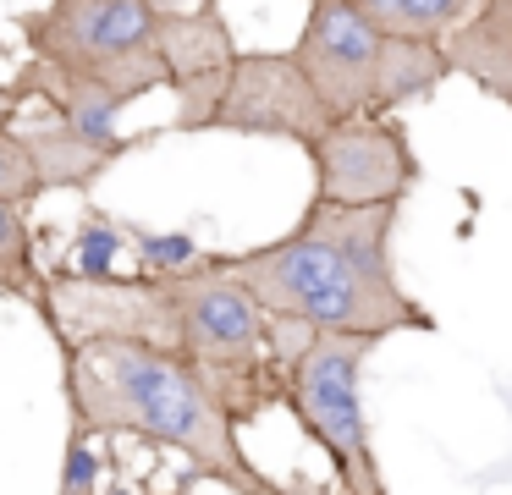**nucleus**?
<instances>
[{
  "instance_id": "20",
  "label": "nucleus",
  "mask_w": 512,
  "mask_h": 495,
  "mask_svg": "<svg viewBox=\"0 0 512 495\" xmlns=\"http://www.w3.org/2000/svg\"><path fill=\"white\" fill-rule=\"evenodd\" d=\"M507 105H512V99H507Z\"/></svg>"
},
{
  "instance_id": "16",
  "label": "nucleus",
  "mask_w": 512,
  "mask_h": 495,
  "mask_svg": "<svg viewBox=\"0 0 512 495\" xmlns=\"http://www.w3.org/2000/svg\"><path fill=\"white\" fill-rule=\"evenodd\" d=\"M0 198H12V204H34V198H45L39 160H34L23 127L12 121L6 105H0Z\"/></svg>"
},
{
  "instance_id": "4",
  "label": "nucleus",
  "mask_w": 512,
  "mask_h": 495,
  "mask_svg": "<svg viewBox=\"0 0 512 495\" xmlns=\"http://www.w3.org/2000/svg\"><path fill=\"white\" fill-rule=\"evenodd\" d=\"M375 341L380 336H364V330H320L309 352L287 369V396H281L292 418L309 429V440L336 462L342 495H386L364 396H358V374H364Z\"/></svg>"
},
{
  "instance_id": "9",
  "label": "nucleus",
  "mask_w": 512,
  "mask_h": 495,
  "mask_svg": "<svg viewBox=\"0 0 512 495\" xmlns=\"http://www.w3.org/2000/svg\"><path fill=\"white\" fill-rule=\"evenodd\" d=\"M155 50L166 61L171 83H188V77H210L226 72L237 61V39H232V22H226L221 6H193V11H160L155 22Z\"/></svg>"
},
{
  "instance_id": "10",
  "label": "nucleus",
  "mask_w": 512,
  "mask_h": 495,
  "mask_svg": "<svg viewBox=\"0 0 512 495\" xmlns=\"http://www.w3.org/2000/svg\"><path fill=\"white\" fill-rule=\"evenodd\" d=\"M6 105H12V99H6ZM23 138H28V149H34V160H39L45 193H89L116 160H127V149H100V143L78 138V132L45 105H39L34 127H23Z\"/></svg>"
},
{
  "instance_id": "13",
  "label": "nucleus",
  "mask_w": 512,
  "mask_h": 495,
  "mask_svg": "<svg viewBox=\"0 0 512 495\" xmlns=\"http://www.w3.org/2000/svg\"><path fill=\"white\" fill-rule=\"evenodd\" d=\"M375 28L408 33V39H446L457 22L474 11V0H358Z\"/></svg>"
},
{
  "instance_id": "18",
  "label": "nucleus",
  "mask_w": 512,
  "mask_h": 495,
  "mask_svg": "<svg viewBox=\"0 0 512 495\" xmlns=\"http://www.w3.org/2000/svg\"><path fill=\"white\" fill-rule=\"evenodd\" d=\"M56 495H100V451L89 446V429H78V424L67 435V462H61Z\"/></svg>"
},
{
  "instance_id": "17",
  "label": "nucleus",
  "mask_w": 512,
  "mask_h": 495,
  "mask_svg": "<svg viewBox=\"0 0 512 495\" xmlns=\"http://www.w3.org/2000/svg\"><path fill=\"white\" fill-rule=\"evenodd\" d=\"M127 237H133L138 264H144L149 275H177V270H193V264L204 259L199 242H193L188 231H144V226H127Z\"/></svg>"
},
{
  "instance_id": "5",
  "label": "nucleus",
  "mask_w": 512,
  "mask_h": 495,
  "mask_svg": "<svg viewBox=\"0 0 512 495\" xmlns=\"http://www.w3.org/2000/svg\"><path fill=\"white\" fill-rule=\"evenodd\" d=\"M320 204H402L419 187V154L397 116H342L309 143Z\"/></svg>"
},
{
  "instance_id": "19",
  "label": "nucleus",
  "mask_w": 512,
  "mask_h": 495,
  "mask_svg": "<svg viewBox=\"0 0 512 495\" xmlns=\"http://www.w3.org/2000/svg\"><path fill=\"white\" fill-rule=\"evenodd\" d=\"M193 6H221V0H155V11H193Z\"/></svg>"
},
{
  "instance_id": "2",
  "label": "nucleus",
  "mask_w": 512,
  "mask_h": 495,
  "mask_svg": "<svg viewBox=\"0 0 512 495\" xmlns=\"http://www.w3.org/2000/svg\"><path fill=\"white\" fill-rule=\"evenodd\" d=\"M265 314L309 319L320 330H364V336H397V330H435V314L402 292L397 275H380L342 253L314 231H287L281 242L254 253H215Z\"/></svg>"
},
{
  "instance_id": "6",
  "label": "nucleus",
  "mask_w": 512,
  "mask_h": 495,
  "mask_svg": "<svg viewBox=\"0 0 512 495\" xmlns=\"http://www.w3.org/2000/svg\"><path fill=\"white\" fill-rule=\"evenodd\" d=\"M331 105L320 88L303 77L292 50H243L226 72V94L215 105V132H237V138H287L309 149L325 127H331Z\"/></svg>"
},
{
  "instance_id": "8",
  "label": "nucleus",
  "mask_w": 512,
  "mask_h": 495,
  "mask_svg": "<svg viewBox=\"0 0 512 495\" xmlns=\"http://www.w3.org/2000/svg\"><path fill=\"white\" fill-rule=\"evenodd\" d=\"M446 61L452 77H468L479 94L512 99V0H474L463 22L446 33Z\"/></svg>"
},
{
  "instance_id": "12",
  "label": "nucleus",
  "mask_w": 512,
  "mask_h": 495,
  "mask_svg": "<svg viewBox=\"0 0 512 495\" xmlns=\"http://www.w3.org/2000/svg\"><path fill=\"white\" fill-rule=\"evenodd\" d=\"M397 209L402 204H320L314 198L309 215L298 220L303 231H314V237L336 242L342 253H353L358 264H369V270L380 275H397V259H391V231H397Z\"/></svg>"
},
{
  "instance_id": "15",
  "label": "nucleus",
  "mask_w": 512,
  "mask_h": 495,
  "mask_svg": "<svg viewBox=\"0 0 512 495\" xmlns=\"http://www.w3.org/2000/svg\"><path fill=\"white\" fill-rule=\"evenodd\" d=\"M127 226L122 220H111L105 209H83L78 231H72V270L78 275H116V253H127Z\"/></svg>"
},
{
  "instance_id": "14",
  "label": "nucleus",
  "mask_w": 512,
  "mask_h": 495,
  "mask_svg": "<svg viewBox=\"0 0 512 495\" xmlns=\"http://www.w3.org/2000/svg\"><path fill=\"white\" fill-rule=\"evenodd\" d=\"M23 209L28 204L0 198V292L34 303L39 286H45V270H39V259H34V231H28Z\"/></svg>"
},
{
  "instance_id": "7",
  "label": "nucleus",
  "mask_w": 512,
  "mask_h": 495,
  "mask_svg": "<svg viewBox=\"0 0 512 495\" xmlns=\"http://www.w3.org/2000/svg\"><path fill=\"white\" fill-rule=\"evenodd\" d=\"M380 44H386V28H375L358 11V0H309V17H303L298 44H292V61L320 88V99L331 105L336 121L369 116Z\"/></svg>"
},
{
  "instance_id": "1",
  "label": "nucleus",
  "mask_w": 512,
  "mask_h": 495,
  "mask_svg": "<svg viewBox=\"0 0 512 495\" xmlns=\"http://www.w3.org/2000/svg\"><path fill=\"white\" fill-rule=\"evenodd\" d=\"M67 413L89 435H133L193 462V473L232 495H276V484L248 462L237 424L221 413L204 374L182 352L133 336L56 341Z\"/></svg>"
},
{
  "instance_id": "11",
  "label": "nucleus",
  "mask_w": 512,
  "mask_h": 495,
  "mask_svg": "<svg viewBox=\"0 0 512 495\" xmlns=\"http://www.w3.org/2000/svg\"><path fill=\"white\" fill-rule=\"evenodd\" d=\"M452 77L441 39H408V33H386L380 44V72H375V99L369 116H397L402 105H419Z\"/></svg>"
},
{
  "instance_id": "3",
  "label": "nucleus",
  "mask_w": 512,
  "mask_h": 495,
  "mask_svg": "<svg viewBox=\"0 0 512 495\" xmlns=\"http://www.w3.org/2000/svg\"><path fill=\"white\" fill-rule=\"evenodd\" d=\"M155 0H45L39 11H17L28 61L61 77L105 83L133 105L171 83L155 50Z\"/></svg>"
}]
</instances>
